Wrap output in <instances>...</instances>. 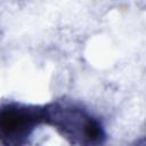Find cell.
Masks as SVG:
<instances>
[{"instance_id":"obj_2","label":"cell","mask_w":146,"mask_h":146,"mask_svg":"<svg viewBox=\"0 0 146 146\" xmlns=\"http://www.w3.org/2000/svg\"><path fill=\"white\" fill-rule=\"evenodd\" d=\"M44 123L43 106L7 103L0 106V143L24 145L36 127Z\"/></svg>"},{"instance_id":"obj_1","label":"cell","mask_w":146,"mask_h":146,"mask_svg":"<svg viewBox=\"0 0 146 146\" xmlns=\"http://www.w3.org/2000/svg\"><path fill=\"white\" fill-rule=\"evenodd\" d=\"M44 124L52 127L63 138L75 145H100L106 132L100 120L84 107L68 102L43 106Z\"/></svg>"}]
</instances>
